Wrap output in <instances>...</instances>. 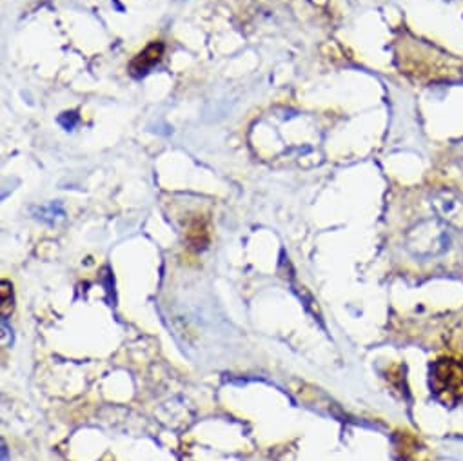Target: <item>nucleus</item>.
I'll return each mask as SVG.
<instances>
[{"mask_svg":"<svg viewBox=\"0 0 463 461\" xmlns=\"http://www.w3.org/2000/svg\"><path fill=\"white\" fill-rule=\"evenodd\" d=\"M407 249L416 258H434L449 249L450 238L445 223L438 220H425L407 233Z\"/></svg>","mask_w":463,"mask_h":461,"instance_id":"2","label":"nucleus"},{"mask_svg":"<svg viewBox=\"0 0 463 461\" xmlns=\"http://www.w3.org/2000/svg\"><path fill=\"white\" fill-rule=\"evenodd\" d=\"M2 461H9L8 447H6V443H2Z\"/></svg>","mask_w":463,"mask_h":461,"instance_id":"9","label":"nucleus"},{"mask_svg":"<svg viewBox=\"0 0 463 461\" xmlns=\"http://www.w3.org/2000/svg\"><path fill=\"white\" fill-rule=\"evenodd\" d=\"M58 122L64 125V129H67V131H71L73 128H75L76 124H78V115H76L75 111L71 113H64L60 118H58Z\"/></svg>","mask_w":463,"mask_h":461,"instance_id":"8","label":"nucleus"},{"mask_svg":"<svg viewBox=\"0 0 463 461\" xmlns=\"http://www.w3.org/2000/svg\"><path fill=\"white\" fill-rule=\"evenodd\" d=\"M432 205L445 223L463 227V196L450 189H441L432 198Z\"/></svg>","mask_w":463,"mask_h":461,"instance_id":"4","label":"nucleus"},{"mask_svg":"<svg viewBox=\"0 0 463 461\" xmlns=\"http://www.w3.org/2000/svg\"><path fill=\"white\" fill-rule=\"evenodd\" d=\"M0 287H2L0 289V302H2L0 310H2V318H6L9 310L13 309V296H11V285H9V282L2 280Z\"/></svg>","mask_w":463,"mask_h":461,"instance_id":"6","label":"nucleus"},{"mask_svg":"<svg viewBox=\"0 0 463 461\" xmlns=\"http://www.w3.org/2000/svg\"><path fill=\"white\" fill-rule=\"evenodd\" d=\"M39 214H41V216H39L41 220L53 223L58 216H64V209L62 205H60V202H51L49 205L42 207L41 211H39Z\"/></svg>","mask_w":463,"mask_h":461,"instance_id":"7","label":"nucleus"},{"mask_svg":"<svg viewBox=\"0 0 463 461\" xmlns=\"http://www.w3.org/2000/svg\"><path fill=\"white\" fill-rule=\"evenodd\" d=\"M431 389L441 404L456 405L463 399V362L438 359L431 367Z\"/></svg>","mask_w":463,"mask_h":461,"instance_id":"3","label":"nucleus"},{"mask_svg":"<svg viewBox=\"0 0 463 461\" xmlns=\"http://www.w3.org/2000/svg\"><path fill=\"white\" fill-rule=\"evenodd\" d=\"M256 125L265 131H271L275 137V147L265 156H282V158H305L307 155L317 153L318 128L312 124L309 116L302 113H271L263 120L256 122Z\"/></svg>","mask_w":463,"mask_h":461,"instance_id":"1","label":"nucleus"},{"mask_svg":"<svg viewBox=\"0 0 463 461\" xmlns=\"http://www.w3.org/2000/svg\"><path fill=\"white\" fill-rule=\"evenodd\" d=\"M162 57H164V44H162L160 40H158V42H151V44L147 46L142 53L133 60V64H131V73H133L134 76L147 75L156 64L160 62Z\"/></svg>","mask_w":463,"mask_h":461,"instance_id":"5","label":"nucleus"}]
</instances>
